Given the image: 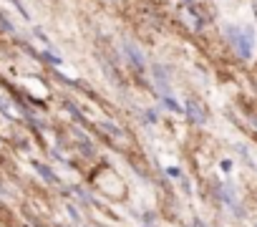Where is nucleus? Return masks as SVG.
<instances>
[{"label": "nucleus", "mask_w": 257, "mask_h": 227, "mask_svg": "<svg viewBox=\"0 0 257 227\" xmlns=\"http://www.w3.org/2000/svg\"><path fill=\"white\" fill-rule=\"evenodd\" d=\"M224 33L227 38L232 41L234 51L239 58H249L252 56V43H254V36H252V28H234V26H224Z\"/></svg>", "instance_id": "nucleus-1"}, {"label": "nucleus", "mask_w": 257, "mask_h": 227, "mask_svg": "<svg viewBox=\"0 0 257 227\" xmlns=\"http://www.w3.org/2000/svg\"><path fill=\"white\" fill-rule=\"evenodd\" d=\"M217 197H219L232 212H237L239 217L244 214V209L239 207V202H237V197H234V187H229V184H219V187H217Z\"/></svg>", "instance_id": "nucleus-2"}, {"label": "nucleus", "mask_w": 257, "mask_h": 227, "mask_svg": "<svg viewBox=\"0 0 257 227\" xmlns=\"http://www.w3.org/2000/svg\"><path fill=\"white\" fill-rule=\"evenodd\" d=\"M121 46H123V53L128 56V61H132V63H134V66L139 68V71H142V68L147 66V58H144L142 48H139V46H134V41L123 38V43H121Z\"/></svg>", "instance_id": "nucleus-3"}, {"label": "nucleus", "mask_w": 257, "mask_h": 227, "mask_svg": "<svg viewBox=\"0 0 257 227\" xmlns=\"http://www.w3.org/2000/svg\"><path fill=\"white\" fill-rule=\"evenodd\" d=\"M184 113L189 117V122H192V124H199V127H204V124H207L204 111H202V106H199L194 98H189V101L184 103Z\"/></svg>", "instance_id": "nucleus-4"}, {"label": "nucleus", "mask_w": 257, "mask_h": 227, "mask_svg": "<svg viewBox=\"0 0 257 227\" xmlns=\"http://www.w3.org/2000/svg\"><path fill=\"white\" fill-rule=\"evenodd\" d=\"M154 83H157V88L162 91V93H169V73H167V68L164 66H159V63H154Z\"/></svg>", "instance_id": "nucleus-5"}, {"label": "nucleus", "mask_w": 257, "mask_h": 227, "mask_svg": "<svg viewBox=\"0 0 257 227\" xmlns=\"http://www.w3.org/2000/svg\"><path fill=\"white\" fill-rule=\"evenodd\" d=\"M33 167H36V169L43 174V179H48V182H56V174H53V172H51L46 164H41V162H33Z\"/></svg>", "instance_id": "nucleus-6"}, {"label": "nucleus", "mask_w": 257, "mask_h": 227, "mask_svg": "<svg viewBox=\"0 0 257 227\" xmlns=\"http://www.w3.org/2000/svg\"><path fill=\"white\" fill-rule=\"evenodd\" d=\"M162 103H164L167 108H172V111H182V106H179V103H177L169 93H164V96H162Z\"/></svg>", "instance_id": "nucleus-7"}, {"label": "nucleus", "mask_w": 257, "mask_h": 227, "mask_svg": "<svg viewBox=\"0 0 257 227\" xmlns=\"http://www.w3.org/2000/svg\"><path fill=\"white\" fill-rule=\"evenodd\" d=\"M101 127H103V129H108V132H111V134H116V137H121V134H123L118 127H113V124H108V122H101Z\"/></svg>", "instance_id": "nucleus-8"}, {"label": "nucleus", "mask_w": 257, "mask_h": 227, "mask_svg": "<svg viewBox=\"0 0 257 227\" xmlns=\"http://www.w3.org/2000/svg\"><path fill=\"white\" fill-rule=\"evenodd\" d=\"M167 174H169V177H174V179H184L182 169H177V167H167Z\"/></svg>", "instance_id": "nucleus-9"}, {"label": "nucleus", "mask_w": 257, "mask_h": 227, "mask_svg": "<svg viewBox=\"0 0 257 227\" xmlns=\"http://www.w3.org/2000/svg\"><path fill=\"white\" fill-rule=\"evenodd\" d=\"M41 56H43L46 61H51V63H56V66L61 63V58H58V56H53V53H41Z\"/></svg>", "instance_id": "nucleus-10"}, {"label": "nucleus", "mask_w": 257, "mask_h": 227, "mask_svg": "<svg viewBox=\"0 0 257 227\" xmlns=\"http://www.w3.org/2000/svg\"><path fill=\"white\" fill-rule=\"evenodd\" d=\"M222 169H224V172H229V169H232V162H227V159H224V162H222Z\"/></svg>", "instance_id": "nucleus-11"}]
</instances>
